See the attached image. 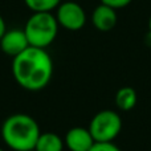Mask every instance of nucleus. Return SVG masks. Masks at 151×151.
<instances>
[{
    "label": "nucleus",
    "instance_id": "4468645a",
    "mask_svg": "<svg viewBox=\"0 0 151 151\" xmlns=\"http://www.w3.org/2000/svg\"><path fill=\"white\" fill-rule=\"evenodd\" d=\"M5 31H7V27H5V21H4V19H3V16L0 15V39H1L3 35L5 33Z\"/></svg>",
    "mask_w": 151,
    "mask_h": 151
},
{
    "label": "nucleus",
    "instance_id": "39448f33",
    "mask_svg": "<svg viewBox=\"0 0 151 151\" xmlns=\"http://www.w3.org/2000/svg\"><path fill=\"white\" fill-rule=\"evenodd\" d=\"M56 20L58 25L68 31H80L86 23L85 9L76 1H61L56 8Z\"/></svg>",
    "mask_w": 151,
    "mask_h": 151
},
{
    "label": "nucleus",
    "instance_id": "7ed1b4c3",
    "mask_svg": "<svg viewBox=\"0 0 151 151\" xmlns=\"http://www.w3.org/2000/svg\"><path fill=\"white\" fill-rule=\"evenodd\" d=\"M58 27L52 12H33L24 27L29 47L47 49L57 37Z\"/></svg>",
    "mask_w": 151,
    "mask_h": 151
},
{
    "label": "nucleus",
    "instance_id": "423d86ee",
    "mask_svg": "<svg viewBox=\"0 0 151 151\" xmlns=\"http://www.w3.org/2000/svg\"><path fill=\"white\" fill-rule=\"evenodd\" d=\"M29 47L24 29H7L0 39V49L9 57H16Z\"/></svg>",
    "mask_w": 151,
    "mask_h": 151
},
{
    "label": "nucleus",
    "instance_id": "0eeeda50",
    "mask_svg": "<svg viewBox=\"0 0 151 151\" xmlns=\"http://www.w3.org/2000/svg\"><path fill=\"white\" fill-rule=\"evenodd\" d=\"M66 149L69 151H89L96 143L89 129L82 126H76L68 130L64 138Z\"/></svg>",
    "mask_w": 151,
    "mask_h": 151
},
{
    "label": "nucleus",
    "instance_id": "20e7f679",
    "mask_svg": "<svg viewBox=\"0 0 151 151\" xmlns=\"http://www.w3.org/2000/svg\"><path fill=\"white\" fill-rule=\"evenodd\" d=\"M88 129L94 142H113L122 130V119L114 110H101L91 118Z\"/></svg>",
    "mask_w": 151,
    "mask_h": 151
},
{
    "label": "nucleus",
    "instance_id": "f8f14e48",
    "mask_svg": "<svg viewBox=\"0 0 151 151\" xmlns=\"http://www.w3.org/2000/svg\"><path fill=\"white\" fill-rule=\"evenodd\" d=\"M89 151H121V149L113 142H96Z\"/></svg>",
    "mask_w": 151,
    "mask_h": 151
},
{
    "label": "nucleus",
    "instance_id": "9d476101",
    "mask_svg": "<svg viewBox=\"0 0 151 151\" xmlns=\"http://www.w3.org/2000/svg\"><path fill=\"white\" fill-rule=\"evenodd\" d=\"M138 102L137 91L130 86H123L115 93V105L122 111H129L135 107Z\"/></svg>",
    "mask_w": 151,
    "mask_h": 151
},
{
    "label": "nucleus",
    "instance_id": "2eb2a0df",
    "mask_svg": "<svg viewBox=\"0 0 151 151\" xmlns=\"http://www.w3.org/2000/svg\"><path fill=\"white\" fill-rule=\"evenodd\" d=\"M145 40H146V44L147 45H151V32L150 31H149V33L146 35V39H145Z\"/></svg>",
    "mask_w": 151,
    "mask_h": 151
},
{
    "label": "nucleus",
    "instance_id": "ddd939ff",
    "mask_svg": "<svg viewBox=\"0 0 151 151\" xmlns=\"http://www.w3.org/2000/svg\"><path fill=\"white\" fill-rule=\"evenodd\" d=\"M133 0H101V4H105L107 7H111L114 9H121V8L127 7Z\"/></svg>",
    "mask_w": 151,
    "mask_h": 151
},
{
    "label": "nucleus",
    "instance_id": "f03ea898",
    "mask_svg": "<svg viewBox=\"0 0 151 151\" xmlns=\"http://www.w3.org/2000/svg\"><path fill=\"white\" fill-rule=\"evenodd\" d=\"M0 133L4 143L11 150L29 151L35 149L41 131L33 117L17 113L5 118Z\"/></svg>",
    "mask_w": 151,
    "mask_h": 151
},
{
    "label": "nucleus",
    "instance_id": "dca6fc26",
    "mask_svg": "<svg viewBox=\"0 0 151 151\" xmlns=\"http://www.w3.org/2000/svg\"><path fill=\"white\" fill-rule=\"evenodd\" d=\"M149 31L151 32V16H150V19H149Z\"/></svg>",
    "mask_w": 151,
    "mask_h": 151
},
{
    "label": "nucleus",
    "instance_id": "a211bd4d",
    "mask_svg": "<svg viewBox=\"0 0 151 151\" xmlns=\"http://www.w3.org/2000/svg\"><path fill=\"white\" fill-rule=\"evenodd\" d=\"M29 151H35V150H29Z\"/></svg>",
    "mask_w": 151,
    "mask_h": 151
},
{
    "label": "nucleus",
    "instance_id": "9b49d317",
    "mask_svg": "<svg viewBox=\"0 0 151 151\" xmlns=\"http://www.w3.org/2000/svg\"><path fill=\"white\" fill-rule=\"evenodd\" d=\"M32 12H52L60 5L61 0H24Z\"/></svg>",
    "mask_w": 151,
    "mask_h": 151
},
{
    "label": "nucleus",
    "instance_id": "f3484780",
    "mask_svg": "<svg viewBox=\"0 0 151 151\" xmlns=\"http://www.w3.org/2000/svg\"><path fill=\"white\" fill-rule=\"evenodd\" d=\"M0 151H4V150H3V149H1V147H0Z\"/></svg>",
    "mask_w": 151,
    "mask_h": 151
},
{
    "label": "nucleus",
    "instance_id": "6e6552de",
    "mask_svg": "<svg viewBox=\"0 0 151 151\" xmlns=\"http://www.w3.org/2000/svg\"><path fill=\"white\" fill-rule=\"evenodd\" d=\"M118 21L117 9L107 7L105 4H99L91 12V24L96 29L101 32L111 31Z\"/></svg>",
    "mask_w": 151,
    "mask_h": 151
},
{
    "label": "nucleus",
    "instance_id": "f257e3e1",
    "mask_svg": "<svg viewBox=\"0 0 151 151\" xmlns=\"http://www.w3.org/2000/svg\"><path fill=\"white\" fill-rule=\"evenodd\" d=\"M12 74L23 89L40 91L48 86L53 76V61L47 49L28 47L12 58Z\"/></svg>",
    "mask_w": 151,
    "mask_h": 151
},
{
    "label": "nucleus",
    "instance_id": "1a4fd4ad",
    "mask_svg": "<svg viewBox=\"0 0 151 151\" xmlns=\"http://www.w3.org/2000/svg\"><path fill=\"white\" fill-rule=\"evenodd\" d=\"M64 139L55 133H41L35 145V151H63Z\"/></svg>",
    "mask_w": 151,
    "mask_h": 151
}]
</instances>
